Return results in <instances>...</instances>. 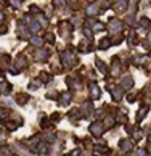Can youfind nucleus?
<instances>
[{
    "label": "nucleus",
    "mask_w": 151,
    "mask_h": 156,
    "mask_svg": "<svg viewBox=\"0 0 151 156\" xmlns=\"http://www.w3.org/2000/svg\"><path fill=\"white\" fill-rule=\"evenodd\" d=\"M10 111L6 110V108H3V106H0V118H3V116H6V114H8Z\"/></svg>",
    "instance_id": "dca6fc26"
},
{
    "label": "nucleus",
    "mask_w": 151,
    "mask_h": 156,
    "mask_svg": "<svg viewBox=\"0 0 151 156\" xmlns=\"http://www.w3.org/2000/svg\"><path fill=\"white\" fill-rule=\"evenodd\" d=\"M2 18H3V15H2V13H0V19H2Z\"/></svg>",
    "instance_id": "b1692460"
},
{
    "label": "nucleus",
    "mask_w": 151,
    "mask_h": 156,
    "mask_svg": "<svg viewBox=\"0 0 151 156\" xmlns=\"http://www.w3.org/2000/svg\"><path fill=\"white\" fill-rule=\"evenodd\" d=\"M148 40H150V42H151V32L148 34Z\"/></svg>",
    "instance_id": "5701e85b"
},
{
    "label": "nucleus",
    "mask_w": 151,
    "mask_h": 156,
    "mask_svg": "<svg viewBox=\"0 0 151 156\" xmlns=\"http://www.w3.org/2000/svg\"><path fill=\"white\" fill-rule=\"evenodd\" d=\"M109 45H111V43H109V39H103L101 42H100V48H101V50L109 48Z\"/></svg>",
    "instance_id": "1a4fd4ad"
},
{
    "label": "nucleus",
    "mask_w": 151,
    "mask_h": 156,
    "mask_svg": "<svg viewBox=\"0 0 151 156\" xmlns=\"http://www.w3.org/2000/svg\"><path fill=\"white\" fill-rule=\"evenodd\" d=\"M61 61H63L64 66H71V64L74 63V56H73V53H71V52H64V53H61Z\"/></svg>",
    "instance_id": "f257e3e1"
},
{
    "label": "nucleus",
    "mask_w": 151,
    "mask_h": 156,
    "mask_svg": "<svg viewBox=\"0 0 151 156\" xmlns=\"http://www.w3.org/2000/svg\"><path fill=\"white\" fill-rule=\"evenodd\" d=\"M97 11H98V6H97V5H90V6L87 8V13H88V15H95Z\"/></svg>",
    "instance_id": "f8f14e48"
},
{
    "label": "nucleus",
    "mask_w": 151,
    "mask_h": 156,
    "mask_svg": "<svg viewBox=\"0 0 151 156\" xmlns=\"http://www.w3.org/2000/svg\"><path fill=\"white\" fill-rule=\"evenodd\" d=\"M92 132H93L95 135H98V132H101V123H95V124H92Z\"/></svg>",
    "instance_id": "0eeeda50"
},
{
    "label": "nucleus",
    "mask_w": 151,
    "mask_h": 156,
    "mask_svg": "<svg viewBox=\"0 0 151 156\" xmlns=\"http://www.w3.org/2000/svg\"><path fill=\"white\" fill-rule=\"evenodd\" d=\"M71 101V95L69 93H63V97H61V103L63 105H68Z\"/></svg>",
    "instance_id": "9d476101"
},
{
    "label": "nucleus",
    "mask_w": 151,
    "mask_h": 156,
    "mask_svg": "<svg viewBox=\"0 0 151 156\" xmlns=\"http://www.w3.org/2000/svg\"><path fill=\"white\" fill-rule=\"evenodd\" d=\"M140 24H142L143 28H146V26H150V19L148 18H140Z\"/></svg>",
    "instance_id": "4468645a"
},
{
    "label": "nucleus",
    "mask_w": 151,
    "mask_h": 156,
    "mask_svg": "<svg viewBox=\"0 0 151 156\" xmlns=\"http://www.w3.org/2000/svg\"><path fill=\"white\" fill-rule=\"evenodd\" d=\"M125 3H127V0H119V2H118V8L119 10H124L125 8Z\"/></svg>",
    "instance_id": "2eb2a0df"
},
{
    "label": "nucleus",
    "mask_w": 151,
    "mask_h": 156,
    "mask_svg": "<svg viewBox=\"0 0 151 156\" xmlns=\"http://www.w3.org/2000/svg\"><path fill=\"white\" fill-rule=\"evenodd\" d=\"M109 28H111L113 32H119V31L122 29V24L118 21V19H113V21L109 23Z\"/></svg>",
    "instance_id": "f03ea898"
},
{
    "label": "nucleus",
    "mask_w": 151,
    "mask_h": 156,
    "mask_svg": "<svg viewBox=\"0 0 151 156\" xmlns=\"http://www.w3.org/2000/svg\"><path fill=\"white\" fill-rule=\"evenodd\" d=\"M31 43H32V45H36V47H42L43 40L40 39V37H32V39H31Z\"/></svg>",
    "instance_id": "6e6552de"
},
{
    "label": "nucleus",
    "mask_w": 151,
    "mask_h": 156,
    "mask_svg": "<svg viewBox=\"0 0 151 156\" xmlns=\"http://www.w3.org/2000/svg\"><path fill=\"white\" fill-rule=\"evenodd\" d=\"M132 85H133L132 77H124L122 79V89H132Z\"/></svg>",
    "instance_id": "39448f33"
},
{
    "label": "nucleus",
    "mask_w": 151,
    "mask_h": 156,
    "mask_svg": "<svg viewBox=\"0 0 151 156\" xmlns=\"http://www.w3.org/2000/svg\"><path fill=\"white\" fill-rule=\"evenodd\" d=\"M29 29H31V32H37L40 29V24L37 21H34V19H29Z\"/></svg>",
    "instance_id": "423d86ee"
},
{
    "label": "nucleus",
    "mask_w": 151,
    "mask_h": 156,
    "mask_svg": "<svg viewBox=\"0 0 151 156\" xmlns=\"http://www.w3.org/2000/svg\"><path fill=\"white\" fill-rule=\"evenodd\" d=\"M97 66L100 68V71H103V73H106V66H105V64H103V63L100 61V60H97Z\"/></svg>",
    "instance_id": "f3484780"
},
{
    "label": "nucleus",
    "mask_w": 151,
    "mask_h": 156,
    "mask_svg": "<svg viewBox=\"0 0 151 156\" xmlns=\"http://www.w3.org/2000/svg\"><path fill=\"white\" fill-rule=\"evenodd\" d=\"M45 55H47V52H39V53H37V56H39L40 60H43V58H45Z\"/></svg>",
    "instance_id": "aec40b11"
},
{
    "label": "nucleus",
    "mask_w": 151,
    "mask_h": 156,
    "mask_svg": "<svg viewBox=\"0 0 151 156\" xmlns=\"http://www.w3.org/2000/svg\"><path fill=\"white\" fill-rule=\"evenodd\" d=\"M113 98H114L116 101H119L122 98V89L121 87H116V89H113Z\"/></svg>",
    "instance_id": "20e7f679"
},
{
    "label": "nucleus",
    "mask_w": 151,
    "mask_h": 156,
    "mask_svg": "<svg viewBox=\"0 0 151 156\" xmlns=\"http://www.w3.org/2000/svg\"><path fill=\"white\" fill-rule=\"evenodd\" d=\"M122 148L124 150H130V142H122Z\"/></svg>",
    "instance_id": "6ab92c4d"
},
{
    "label": "nucleus",
    "mask_w": 151,
    "mask_h": 156,
    "mask_svg": "<svg viewBox=\"0 0 151 156\" xmlns=\"http://www.w3.org/2000/svg\"><path fill=\"white\" fill-rule=\"evenodd\" d=\"M90 92H92V98H98V97H100V89H98V85L95 82L90 84Z\"/></svg>",
    "instance_id": "7ed1b4c3"
},
{
    "label": "nucleus",
    "mask_w": 151,
    "mask_h": 156,
    "mask_svg": "<svg viewBox=\"0 0 151 156\" xmlns=\"http://www.w3.org/2000/svg\"><path fill=\"white\" fill-rule=\"evenodd\" d=\"M93 29H95V31H100V29H103V24H100V23H97V24L93 26Z\"/></svg>",
    "instance_id": "412c9836"
},
{
    "label": "nucleus",
    "mask_w": 151,
    "mask_h": 156,
    "mask_svg": "<svg viewBox=\"0 0 151 156\" xmlns=\"http://www.w3.org/2000/svg\"><path fill=\"white\" fill-rule=\"evenodd\" d=\"M148 113V108H143L142 111H138V114H137V118H138V119H142V118H145V114Z\"/></svg>",
    "instance_id": "ddd939ff"
},
{
    "label": "nucleus",
    "mask_w": 151,
    "mask_h": 156,
    "mask_svg": "<svg viewBox=\"0 0 151 156\" xmlns=\"http://www.w3.org/2000/svg\"><path fill=\"white\" fill-rule=\"evenodd\" d=\"M13 3H15V6H19V0H13Z\"/></svg>",
    "instance_id": "4be33fe9"
},
{
    "label": "nucleus",
    "mask_w": 151,
    "mask_h": 156,
    "mask_svg": "<svg viewBox=\"0 0 151 156\" xmlns=\"http://www.w3.org/2000/svg\"><path fill=\"white\" fill-rule=\"evenodd\" d=\"M27 100H29V97H27V95H26V97H18V101H19V103H26Z\"/></svg>",
    "instance_id": "a211bd4d"
},
{
    "label": "nucleus",
    "mask_w": 151,
    "mask_h": 156,
    "mask_svg": "<svg viewBox=\"0 0 151 156\" xmlns=\"http://www.w3.org/2000/svg\"><path fill=\"white\" fill-rule=\"evenodd\" d=\"M119 71H121V69H119V60L116 58L114 61H113V73H114V74H118Z\"/></svg>",
    "instance_id": "9b49d317"
}]
</instances>
